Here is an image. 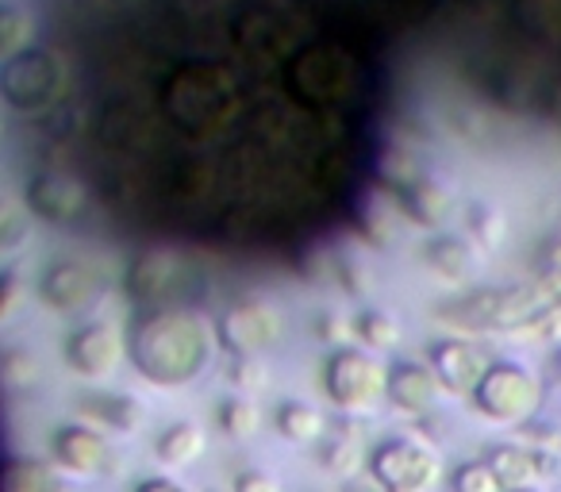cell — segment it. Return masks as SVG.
I'll return each mask as SVG.
<instances>
[{
	"label": "cell",
	"mask_w": 561,
	"mask_h": 492,
	"mask_svg": "<svg viewBox=\"0 0 561 492\" xmlns=\"http://www.w3.org/2000/svg\"><path fill=\"white\" fill-rule=\"evenodd\" d=\"M131 362L150 385L178 389L204 374L211 354V328L193 308H154L131 331Z\"/></svg>",
	"instance_id": "cell-1"
},
{
	"label": "cell",
	"mask_w": 561,
	"mask_h": 492,
	"mask_svg": "<svg viewBox=\"0 0 561 492\" xmlns=\"http://www.w3.org/2000/svg\"><path fill=\"white\" fill-rule=\"evenodd\" d=\"M473 404L484 420L519 427V423L535 420L538 404H542V381L519 362H496L473 389Z\"/></svg>",
	"instance_id": "cell-2"
},
{
	"label": "cell",
	"mask_w": 561,
	"mask_h": 492,
	"mask_svg": "<svg viewBox=\"0 0 561 492\" xmlns=\"http://www.w3.org/2000/svg\"><path fill=\"white\" fill-rule=\"evenodd\" d=\"M66 89V73L50 50H24L0 66V93L16 112H47Z\"/></svg>",
	"instance_id": "cell-3"
},
{
	"label": "cell",
	"mask_w": 561,
	"mask_h": 492,
	"mask_svg": "<svg viewBox=\"0 0 561 492\" xmlns=\"http://www.w3.org/2000/svg\"><path fill=\"white\" fill-rule=\"evenodd\" d=\"M328 397L343 412H374L389 397V369L366 351H335L328 362Z\"/></svg>",
	"instance_id": "cell-4"
},
{
	"label": "cell",
	"mask_w": 561,
	"mask_h": 492,
	"mask_svg": "<svg viewBox=\"0 0 561 492\" xmlns=\"http://www.w3.org/2000/svg\"><path fill=\"white\" fill-rule=\"evenodd\" d=\"M374 477L385 492H435L443 466L438 454L420 438H389L374 454Z\"/></svg>",
	"instance_id": "cell-5"
},
{
	"label": "cell",
	"mask_w": 561,
	"mask_h": 492,
	"mask_svg": "<svg viewBox=\"0 0 561 492\" xmlns=\"http://www.w3.org/2000/svg\"><path fill=\"white\" fill-rule=\"evenodd\" d=\"M216 335L239 358H257L280 339V316L277 308L262 305V300H247V305H234L219 316Z\"/></svg>",
	"instance_id": "cell-6"
},
{
	"label": "cell",
	"mask_w": 561,
	"mask_h": 492,
	"mask_svg": "<svg viewBox=\"0 0 561 492\" xmlns=\"http://www.w3.org/2000/svg\"><path fill=\"white\" fill-rule=\"evenodd\" d=\"M101 274H96L89 262L81 259H58L43 270V282H39V297L50 312H62V316H73V312H85L89 305L101 300Z\"/></svg>",
	"instance_id": "cell-7"
},
{
	"label": "cell",
	"mask_w": 561,
	"mask_h": 492,
	"mask_svg": "<svg viewBox=\"0 0 561 492\" xmlns=\"http://www.w3.org/2000/svg\"><path fill=\"white\" fill-rule=\"evenodd\" d=\"M124 335L112 320H89L66 343V362L78 377L89 381H104V377L116 374L119 358H124Z\"/></svg>",
	"instance_id": "cell-8"
},
{
	"label": "cell",
	"mask_w": 561,
	"mask_h": 492,
	"mask_svg": "<svg viewBox=\"0 0 561 492\" xmlns=\"http://www.w3.org/2000/svg\"><path fill=\"white\" fill-rule=\"evenodd\" d=\"M27 211L47 219V224L70 227L89 211V193L70 173L43 170V173H35L32 185H27Z\"/></svg>",
	"instance_id": "cell-9"
},
{
	"label": "cell",
	"mask_w": 561,
	"mask_h": 492,
	"mask_svg": "<svg viewBox=\"0 0 561 492\" xmlns=\"http://www.w3.org/2000/svg\"><path fill=\"white\" fill-rule=\"evenodd\" d=\"M185 282H188L185 262H181L178 254H165V251L142 254V259L131 266V274H127L131 297L150 308H173V300L181 297Z\"/></svg>",
	"instance_id": "cell-10"
},
{
	"label": "cell",
	"mask_w": 561,
	"mask_h": 492,
	"mask_svg": "<svg viewBox=\"0 0 561 492\" xmlns=\"http://www.w3.org/2000/svg\"><path fill=\"white\" fill-rule=\"evenodd\" d=\"M55 461L73 477H101L112 469V446L96 427L73 423L55 435Z\"/></svg>",
	"instance_id": "cell-11"
},
{
	"label": "cell",
	"mask_w": 561,
	"mask_h": 492,
	"mask_svg": "<svg viewBox=\"0 0 561 492\" xmlns=\"http://www.w3.org/2000/svg\"><path fill=\"white\" fill-rule=\"evenodd\" d=\"M489 354L477 343H466V339H446V343H435V351H431V369L438 374L443 389L450 392H469L473 397V389L489 374Z\"/></svg>",
	"instance_id": "cell-12"
},
{
	"label": "cell",
	"mask_w": 561,
	"mask_h": 492,
	"mask_svg": "<svg viewBox=\"0 0 561 492\" xmlns=\"http://www.w3.org/2000/svg\"><path fill=\"white\" fill-rule=\"evenodd\" d=\"M443 397V381L431 366H420V362H400V366L389 369V400L408 415H423L438 404Z\"/></svg>",
	"instance_id": "cell-13"
},
{
	"label": "cell",
	"mask_w": 561,
	"mask_h": 492,
	"mask_svg": "<svg viewBox=\"0 0 561 492\" xmlns=\"http://www.w3.org/2000/svg\"><path fill=\"white\" fill-rule=\"evenodd\" d=\"M484 461H489V469L496 473L504 492L530 489V484H538V477L558 473V466H550V461H558V454L523 450V446H492Z\"/></svg>",
	"instance_id": "cell-14"
},
{
	"label": "cell",
	"mask_w": 561,
	"mask_h": 492,
	"mask_svg": "<svg viewBox=\"0 0 561 492\" xmlns=\"http://www.w3.org/2000/svg\"><path fill=\"white\" fill-rule=\"evenodd\" d=\"M78 412L89 420V427L112 431V435H135L142 427V408L135 397H119V392H89L78 400Z\"/></svg>",
	"instance_id": "cell-15"
},
{
	"label": "cell",
	"mask_w": 561,
	"mask_h": 492,
	"mask_svg": "<svg viewBox=\"0 0 561 492\" xmlns=\"http://www.w3.org/2000/svg\"><path fill=\"white\" fill-rule=\"evenodd\" d=\"M397 196H400V208H404V216L412 219V224H423V227L446 224V216L454 211L450 188L438 185V181H431V178L404 181V188H400Z\"/></svg>",
	"instance_id": "cell-16"
},
{
	"label": "cell",
	"mask_w": 561,
	"mask_h": 492,
	"mask_svg": "<svg viewBox=\"0 0 561 492\" xmlns=\"http://www.w3.org/2000/svg\"><path fill=\"white\" fill-rule=\"evenodd\" d=\"M427 266L435 270L438 277L446 282H466V277L477 274L481 259H477V242L473 239H461V234H443V239L427 242Z\"/></svg>",
	"instance_id": "cell-17"
},
{
	"label": "cell",
	"mask_w": 561,
	"mask_h": 492,
	"mask_svg": "<svg viewBox=\"0 0 561 492\" xmlns=\"http://www.w3.org/2000/svg\"><path fill=\"white\" fill-rule=\"evenodd\" d=\"M204 454V431L196 423H173L158 438V458L165 466H193Z\"/></svg>",
	"instance_id": "cell-18"
},
{
	"label": "cell",
	"mask_w": 561,
	"mask_h": 492,
	"mask_svg": "<svg viewBox=\"0 0 561 492\" xmlns=\"http://www.w3.org/2000/svg\"><path fill=\"white\" fill-rule=\"evenodd\" d=\"M400 196H389V193H374L366 201V211H362V227H366V234L377 242V247H385V242H392L400 234Z\"/></svg>",
	"instance_id": "cell-19"
},
{
	"label": "cell",
	"mask_w": 561,
	"mask_h": 492,
	"mask_svg": "<svg viewBox=\"0 0 561 492\" xmlns=\"http://www.w3.org/2000/svg\"><path fill=\"white\" fill-rule=\"evenodd\" d=\"M277 431L289 443H316L323 435V415L320 408L300 404V400H289V404L277 408Z\"/></svg>",
	"instance_id": "cell-20"
},
{
	"label": "cell",
	"mask_w": 561,
	"mask_h": 492,
	"mask_svg": "<svg viewBox=\"0 0 561 492\" xmlns=\"http://www.w3.org/2000/svg\"><path fill=\"white\" fill-rule=\"evenodd\" d=\"M35 32V20L20 4H0V58H16L27 50Z\"/></svg>",
	"instance_id": "cell-21"
},
{
	"label": "cell",
	"mask_w": 561,
	"mask_h": 492,
	"mask_svg": "<svg viewBox=\"0 0 561 492\" xmlns=\"http://www.w3.org/2000/svg\"><path fill=\"white\" fill-rule=\"evenodd\" d=\"M4 492H73V489L58 484V477L43 461H16L9 469V477H4Z\"/></svg>",
	"instance_id": "cell-22"
},
{
	"label": "cell",
	"mask_w": 561,
	"mask_h": 492,
	"mask_svg": "<svg viewBox=\"0 0 561 492\" xmlns=\"http://www.w3.org/2000/svg\"><path fill=\"white\" fill-rule=\"evenodd\" d=\"M27 231H32V211H27V204L12 201V196H0V251L24 247Z\"/></svg>",
	"instance_id": "cell-23"
},
{
	"label": "cell",
	"mask_w": 561,
	"mask_h": 492,
	"mask_svg": "<svg viewBox=\"0 0 561 492\" xmlns=\"http://www.w3.org/2000/svg\"><path fill=\"white\" fill-rule=\"evenodd\" d=\"M354 335L369 346V351H389L400 343V323L389 312H362L354 320Z\"/></svg>",
	"instance_id": "cell-24"
},
{
	"label": "cell",
	"mask_w": 561,
	"mask_h": 492,
	"mask_svg": "<svg viewBox=\"0 0 561 492\" xmlns=\"http://www.w3.org/2000/svg\"><path fill=\"white\" fill-rule=\"evenodd\" d=\"M469 234H473L477 247H484V251H496L500 242H504V234H507V219L500 216L496 208H489V204H477V208L469 211Z\"/></svg>",
	"instance_id": "cell-25"
},
{
	"label": "cell",
	"mask_w": 561,
	"mask_h": 492,
	"mask_svg": "<svg viewBox=\"0 0 561 492\" xmlns=\"http://www.w3.org/2000/svg\"><path fill=\"white\" fill-rule=\"evenodd\" d=\"M257 423H262V415H257L254 400L234 397V400H227V404L219 408V427H224L231 438H247V435H254Z\"/></svg>",
	"instance_id": "cell-26"
},
{
	"label": "cell",
	"mask_w": 561,
	"mask_h": 492,
	"mask_svg": "<svg viewBox=\"0 0 561 492\" xmlns=\"http://www.w3.org/2000/svg\"><path fill=\"white\" fill-rule=\"evenodd\" d=\"M0 377H4L12 389H27V385L39 381V358L27 351H9L0 358Z\"/></svg>",
	"instance_id": "cell-27"
},
{
	"label": "cell",
	"mask_w": 561,
	"mask_h": 492,
	"mask_svg": "<svg viewBox=\"0 0 561 492\" xmlns=\"http://www.w3.org/2000/svg\"><path fill=\"white\" fill-rule=\"evenodd\" d=\"M454 492H504L496 481V473L489 469V461H466L450 481Z\"/></svg>",
	"instance_id": "cell-28"
},
{
	"label": "cell",
	"mask_w": 561,
	"mask_h": 492,
	"mask_svg": "<svg viewBox=\"0 0 561 492\" xmlns=\"http://www.w3.org/2000/svg\"><path fill=\"white\" fill-rule=\"evenodd\" d=\"M20 305H24V282L16 270H4L0 274V328L20 312Z\"/></svg>",
	"instance_id": "cell-29"
},
{
	"label": "cell",
	"mask_w": 561,
	"mask_h": 492,
	"mask_svg": "<svg viewBox=\"0 0 561 492\" xmlns=\"http://www.w3.org/2000/svg\"><path fill=\"white\" fill-rule=\"evenodd\" d=\"M234 492H280V484L270 473H262V469H250V473H242L234 481Z\"/></svg>",
	"instance_id": "cell-30"
},
{
	"label": "cell",
	"mask_w": 561,
	"mask_h": 492,
	"mask_svg": "<svg viewBox=\"0 0 561 492\" xmlns=\"http://www.w3.org/2000/svg\"><path fill=\"white\" fill-rule=\"evenodd\" d=\"M135 492H185L181 484H173V481H142Z\"/></svg>",
	"instance_id": "cell-31"
},
{
	"label": "cell",
	"mask_w": 561,
	"mask_h": 492,
	"mask_svg": "<svg viewBox=\"0 0 561 492\" xmlns=\"http://www.w3.org/2000/svg\"><path fill=\"white\" fill-rule=\"evenodd\" d=\"M553 377H558V385H561V346L553 351Z\"/></svg>",
	"instance_id": "cell-32"
},
{
	"label": "cell",
	"mask_w": 561,
	"mask_h": 492,
	"mask_svg": "<svg viewBox=\"0 0 561 492\" xmlns=\"http://www.w3.org/2000/svg\"><path fill=\"white\" fill-rule=\"evenodd\" d=\"M515 492H542V489H538V484H530V489H515Z\"/></svg>",
	"instance_id": "cell-33"
},
{
	"label": "cell",
	"mask_w": 561,
	"mask_h": 492,
	"mask_svg": "<svg viewBox=\"0 0 561 492\" xmlns=\"http://www.w3.org/2000/svg\"><path fill=\"white\" fill-rule=\"evenodd\" d=\"M0 131H4V124H0Z\"/></svg>",
	"instance_id": "cell-34"
}]
</instances>
